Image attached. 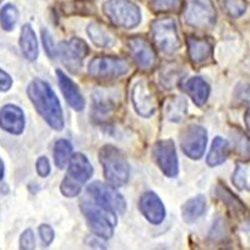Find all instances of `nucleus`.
<instances>
[{
	"mask_svg": "<svg viewBox=\"0 0 250 250\" xmlns=\"http://www.w3.org/2000/svg\"><path fill=\"white\" fill-rule=\"evenodd\" d=\"M131 102L135 112L143 117L149 118L158 109V98L152 83L147 79H138L131 88Z\"/></svg>",
	"mask_w": 250,
	"mask_h": 250,
	"instance_id": "nucleus-9",
	"label": "nucleus"
},
{
	"mask_svg": "<svg viewBox=\"0 0 250 250\" xmlns=\"http://www.w3.org/2000/svg\"><path fill=\"white\" fill-rule=\"evenodd\" d=\"M92 43L100 48H112L117 40L115 35L105 26L99 22H91L86 29Z\"/></svg>",
	"mask_w": 250,
	"mask_h": 250,
	"instance_id": "nucleus-22",
	"label": "nucleus"
},
{
	"mask_svg": "<svg viewBox=\"0 0 250 250\" xmlns=\"http://www.w3.org/2000/svg\"><path fill=\"white\" fill-rule=\"evenodd\" d=\"M35 168H36L37 174L40 177L45 178L49 176L51 172V165H50L49 159L46 156H40L36 161Z\"/></svg>",
	"mask_w": 250,
	"mask_h": 250,
	"instance_id": "nucleus-36",
	"label": "nucleus"
},
{
	"mask_svg": "<svg viewBox=\"0 0 250 250\" xmlns=\"http://www.w3.org/2000/svg\"><path fill=\"white\" fill-rule=\"evenodd\" d=\"M0 178H1V181H3L4 178V162L1 159L0 160Z\"/></svg>",
	"mask_w": 250,
	"mask_h": 250,
	"instance_id": "nucleus-39",
	"label": "nucleus"
},
{
	"mask_svg": "<svg viewBox=\"0 0 250 250\" xmlns=\"http://www.w3.org/2000/svg\"><path fill=\"white\" fill-rule=\"evenodd\" d=\"M115 188L116 187L108 183L94 181L87 186L86 193L100 205L116 214L123 215L126 212L127 204L122 194Z\"/></svg>",
	"mask_w": 250,
	"mask_h": 250,
	"instance_id": "nucleus-10",
	"label": "nucleus"
},
{
	"mask_svg": "<svg viewBox=\"0 0 250 250\" xmlns=\"http://www.w3.org/2000/svg\"><path fill=\"white\" fill-rule=\"evenodd\" d=\"M229 155V143L222 137H215L212 141L206 162L210 167H215L224 163Z\"/></svg>",
	"mask_w": 250,
	"mask_h": 250,
	"instance_id": "nucleus-26",
	"label": "nucleus"
},
{
	"mask_svg": "<svg viewBox=\"0 0 250 250\" xmlns=\"http://www.w3.org/2000/svg\"><path fill=\"white\" fill-rule=\"evenodd\" d=\"M38 233L41 238V241H42L43 244L46 246H49L53 242L55 237L53 228L49 224H41L38 227Z\"/></svg>",
	"mask_w": 250,
	"mask_h": 250,
	"instance_id": "nucleus-35",
	"label": "nucleus"
},
{
	"mask_svg": "<svg viewBox=\"0 0 250 250\" xmlns=\"http://www.w3.org/2000/svg\"><path fill=\"white\" fill-rule=\"evenodd\" d=\"M182 90L189 95L196 106L201 107L207 102L210 95V86L201 77L195 76L185 81L181 85Z\"/></svg>",
	"mask_w": 250,
	"mask_h": 250,
	"instance_id": "nucleus-20",
	"label": "nucleus"
},
{
	"mask_svg": "<svg viewBox=\"0 0 250 250\" xmlns=\"http://www.w3.org/2000/svg\"><path fill=\"white\" fill-rule=\"evenodd\" d=\"M41 37H42V43L46 54L50 58H54L57 55V48L54 45L52 35L47 29H42V31H41Z\"/></svg>",
	"mask_w": 250,
	"mask_h": 250,
	"instance_id": "nucleus-34",
	"label": "nucleus"
},
{
	"mask_svg": "<svg viewBox=\"0 0 250 250\" xmlns=\"http://www.w3.org/2000/svg\"><path fill=\"white\" fill-rule=\"evenodd\" d=\"M36 241L32 229L28 228L21 233L19 237V248L23 250H32L35 248Z\"/></svg>",
	"mask_w": 250,
	"mask_h": 250,
	"instance_id": "nucleus-33",
	"label": "nucleus"
},
{
	"mask_svg": "<svg viewBox=\"0 0 250 250\" xmlns=\"http://www.w3.org/2000/svg\"><path fill=\"white\" fill-rule=\"evenodd\" d=\"M98 160L102 166L106 182L114 187L126 184L130 176V165L124 153L112 144H105L99 149Z\"/></svg>",
	"mask_w": 250,
	"mask_h": 250,
	"instance_id": "nucleus-3",
	"label": "nucleus"
},
{
	"mask_svg": "<svg viewBox=\"0 0 250 250\" xmlns=\"http://www.w3.org/2000/svg\"><path fill=\"white\" fill-rule=\"evenodd\" d=\"M232 182L237 189L250 191V159L236 163Z\"/></svg>",
	"mask_w": 250,
	"mask_h": 250,
	"instance_id": "nucleus-29",
	"label": "nucleus"
},
{
	"mask_svg": "<svg viewBox=\"0 0 250 250\" xmlns=\"http://www.w3.org/2000/svg\"><path fill=\"white\" fill-rule=\"evenodd\" d=\"M151 35L155 46L163 54L173 55L181 47L177 26L172 18L156 19L151 25Z\"/></svg>",
	"mask_w": 250,
	"mask_h": 250,
	"instance_id": "nucleus-7",
	"label": "nucleus"
},
{
	"mask_svg": "<svg viewBox=\"0 0 250 250\" xmlns=\"http://www.w3.org/2000/svg\"><path fill=\"white\" fill-rule=\"evenodd\" d=\"M247 8L246 0H224L226 13L233 18H238L244 14Z\"/></svg>",
	"mask_w": 250,
	"mask_h": 250,
	"instance_id": "nucleus-31",
	"label": "nucleus"
},
{
	"mask_svg": "<svg viewBox=\"0 0 250 250\" xmlns=\"http://www.w3.org/2000/svg\"><path fill=\"white\" fill-rule=\"evenodd\" d=\"M19 46L27 60L35 61L38 58V42L31 25L25 24L22 26L19 36Z\"/></svg>",
	"mask_w": 250,
	"mask_h": 250,
	"instance_id": "nucleus-23",
	"label": "nucleus"
},
{
	"mask_svg": "<svg viewBox=\"0 0 250 250\" xmlns=\"http://www.w3.org/2000/svg\"><path fill=\"white\" fill-rule=\"evenodd\" d=\"M18 20V10L13 4H6L1 9V26L5 31H11Z\"/></svg>",
	"mask_w": 250,
	"mask_h": 250,
	"instance_id": "nucleus-30",
	"label": "nucleus"
},
{
	"mask_svg": "<svg viewBox=\"0 0 250 250\" xmlns=\"http://www.w3.org/2000/svg\"><path fill=\"white\" fill-rule=\"evenodd\" d=\"M126 45L138 69L144 72H150L155 68L157 62L156 52L146 39L140 36L130 37Z\"/></svg>",
	"mask_w": 250,
	"mask_h": 250,
	"instance_id": "nucleus-15",
	"label": "nucleus"
},
{
	"mask_svg": "<svg viewBox=\"0 0 250 250\" xmlns=\"http://www.w3.org/2000/svg\"><path fill=\"white\" fill-rule=\"evenodd\" d=\"M89 48L84 40L73 37L67 41H62L57 46L62 64L72 74H78L82 69L83 60L88 55Z\"/></svg>",
	"mask_w": 250,
	"mask_h": 250,
	"instance_id": "nucleus-11",
	"label": "nucleus"
},
{
	"mask_svg": "<svg viewBox=\"0 0 250 250\" xmlns=\"http://www.w3.org/2000/svg\"><path fill=\"white\" fill-rule=\"evenodd\" d=\"M216 195L217 197L235 214L240 216H244L245 213V207L242 202L230 191L227 189L223 184H219L216 187Z\"/></svg>",
	"mask_w": 250,
	"mask_h": 250,
	"instance_id": "nucleus-28",
	"label": "nucleus"
},
{
	"mask_svg": "<svg viewBox=\"0 0 250 250\" xmlns=\"http://www.w3.org/2000/svg\"><path fill=\"white\" fill-rule=\"evenodd\" d=\"M151 155L161 172L169 178L177 177L179 173V161L175 144L171 139H162L155 142Z\"/></svg>",
	"mask_w": 250,
	"mask_h": 250,
	"instance_id": "nucleus-13",
	"label": "nucleus"
},
{
	"mask_svg": "<svg viewBox=\"0 0 250 250\" xmlns=\"http://www.w3.org/2000/svg\"><path fill=\"white\" fill-rule=\"evenodd\" d=\"M26 94L36 112L52 129L61 131L64 128L60 101L46 81L38 77L32 79L27 85Z\"/></svg>",
	"mask_w": 250,
	"mask_h": 250,
	"instance_id": "nucleus-1",
	"label": "nucleus"
},
{
	"mask_svg": "<svg viewBox=\"0 0 250 250\" xmlns=\"http://www.w3.org/2000/svg\"><path fill=\"white\" fill-rule=\"evenodd\" d=\"M13 84L12 77L3 69L0 70V89L2 92H7Z\"/></svg>",
	"mask_w": 250,
	"mask_h": 250,
	"instance_id": "nucleus-37",
	"label": "nucleus"
},
{
	"mask_svg": "<svg viewBox=\"0 0 250 250\" xmlns=\"http://www.w3.org/2000/svg\"><path fill=\"white\" fill-rule=\"evenodd\" d=\"M80 210L92 232L99 238L110 239L117 225L116 213L94 201L86 194L79 203Z\"/></svg>",
	"mask_w": 250,
	"mask_h": 250,
	"instance_id": "nucleus-2",
	"label": "nucleus"
},
{
	"mask_svg": "<svg viewBox=\"0 0 250 250\" xmlns=\"http://www.w3.org/2000/svg\"><path fill=\"white\" fill-rule=\"evenodd\" d=\"M179 141L182 152L192 160H198L203 156L206 148V129L200 125L190 124L182 129Z\"/></svg>",
	"mask_w": 250,
	"mask_h": 250,
	"instance_id": "nucleus-14",
	"label": "nucleus"
},
{
	"mask_svg": "<svg viewBox=\"0 0 250 250\" xmlns=\"http://www.w3.org/2000/svg\"><path fill=\"white\" fill-rule=\"evenodd\" d=\"M25 114L23 110L14 104H6L0 111L1 129L12 135H20L25 129Z\"/></svg>",
	"mask_w": 250,
	"mask_h": 250,
	"instance_id": "nucleus-17",
	"label": "nucleus"
},
{
	"mask_svg": "<svg viewBox=\"0 0 250 250\" xmlns=\"http://www.w3.org/2000/svg\"><path fill=\"white\" fill-rule=\"evenodd\" d=\"M73 155V146L67 139H58L53 146V160L58 169H63Z\"/></svg>",
	"mask_w": 250,
	"mask_h": 250,
	"instance_id": "nucleus-27",
	"label": "nucleus"
},
{
	"mask_svg": "<svg viewBox=\"0 0 250 250\" xmlns=\"http://www.w3.org/2000/svg\"><path fill=\"white\" fill-rule=\"evenodd\" d=\"M244 121H245V124H246V127L247 129L249 130L250 132V107H248L247 111L245 112V115H244Z\"/></svg>",
	"mask_w": 250,
	"mask_h": 250,
	"instance_id": "nucleus-38",
	"label": "nucleus"
},
{
	"mask_svg": "<svg viewBox=\"0 0 250 250\" xmlns=\"http://www.w3.org/2000/svg\"><path fill=\"white\" fill-rule=\"evenodd\" d=\"M56 76L62 95L69 104V106L75 111L81 112L85 107V99L76 83L60 69L56 70Z\"/></svg>",
	"mask_w": 250,
	"mask_h": 250,
	"instance_id": "nucleus-18",
	"label": "nucleus"
},
{
	"mask_svg": "<svg viewBox=\"0 0 250 250\" xmlns=\"http://www.w3.org/2000/svg\"><path fill=\"white\" fill-rule=\"evenodd\" d=\"M187 50L189 60L195 67L204 66L212 59L213 45L208 39L189 37L187 39Z\"/></svg>",
	"mask_w": 250,
	"mask_h": 250,
	"instance_id": "nucleus-19",
	"label": "nucleus"
},
{
	"mask_svg": "<svg viewBox=\"0 0 250 250\" xmlns=\"http://www.w3.org/2000/svg\"><path fill=\"white\" fill-rule=\"evenodd\" d=\"M103 12L113 25L124 29L138 26L141 20L138 6L130 0H107L103 4Z\"/></svg>",
	"mask_w": 250,
	"mask_h": 250,
	"instance_id": "nucleus-6",
	"label": "nucleus"
},
{
	"mask_svg": "<svg viewBox=\"0 0 250 250\" xmlns=\"http://www.w3.org/2000/svg\"><path fill=\"white\" fill-rule=\"evenodd\" d=\"M93 175V167L89 159L80 152L73 153L69 162L67 173L60 184V192L67 198L78 196L82 187Z\"/></svg>",
	"mask_w": 250,
	"mask_h": 250,
	"instance_id": "nucleus-4",
	"label": "nucleus"
},
{
	"mask_svg": "<svg viewBox=\"0 0 250 250\" xmlns=\"http://www.w3.org/2000/svg\"><path fill=\"white\" fill-rule=\"evenodd\" d=\"M188 113V105L186 99L181 95H171L164 100L163 116L173 123L182 122Z\"/></svg>",
	"mask_w": 250,
	"mask_h": 250,
	"instance_id": "nucleus-21",
	"label": "nucleus"
},
{
	"mask_svg": "<svg viewBox=\"0 0 250 250\" xmlns=\"http://www.w3.org/2000/svg\"><path fill=\"white\" fill-rule=\"evenodd\" d=\"M182 0H152L151 8L158 13L174 12L179 9Z\"/></svg>",
	"mask_w": 250,
	"mask_h": 250,
	"instance_id": "nucleus-32",
	"label": "nucleus"
},
{
	"mask_svg": "<svg viewBox=\"0 0 250 250\" xmlns=\"http://www.w3.org/2000/svg\"><path fill=\"white\" fill-rule=\"evenodd\" d=\"M206 208V199L203 195H197L187 200L181 207V216L186 223H192L201 217Z\"/></svg>",
	"mask_w": 250,
	"mask_h": 250,
	"instance_id": "nucleus-25",
	"label": "nucleus"
},
{
	"mask_svg": "<svg viewBox=\"0 0 250 250\" xmlns=\"http://www.w3.org/2000/svg\"><path fill=\"white\" fill-rule=\"evenodd\" d=\"M184 74L185 70L179 64H166L159 70L158 80L163 88L170 90L178 84Z\"/></svg>",
	"mask_w": 250,
	"mask_h": 250,
	"instance_id": "nucleus-24",
	"label": "nucleus"
},
{
	"mask_svg": "<svg viewBox=\"0 0 250 250\" xmlns=\"http://www.w3.org/2000/svg\"><path fill=\"white\" fill-rule=\"evenodd\" d=\"M216 9L212 0H190L184 19L187 25L196 29H209L216 22Z\"/></svg>",
	"mask_w": 250,
	"mask_h": 250,
	"instance_id": "nucleus-12",
	"label": "nucleus"
},
{
	"mask_svg": "<svg viewBox=\"0 0 250 250\" xmlns=\"http://www.w3.org/2000/svg\"><path fill=\"white\" fill-rule=\"evenodd\" d=\"M91 117L99 124H107L121 105V93L113 88L100 87L91 94Z\"/></svg>",
	"mask_w": 250,
	"mask_h": 250,
	"instance_id": "nucleus-5",
	"label": "nucleus"
},
{
	"mask_svg": "<svg viewBox=\"0 0 250 250\" xmlns=\"http://www.w3.org/2000/svg\"><path fill=\"white\" fill-rule=\"evenodd\" d=\"M87 71L96 80H114L127 75L130 64L127 60L117 56H96L89 62Z\"/></svg>",
	"mask_w": 250,
	"mask_h": 250,
	"instance_id": "nucleus-8",
	"label": "nucleus"
},
{
	"mask_svg": "<svg viewBox=\"0 0 250 250\" xmlns=\"http://www.w3.org/2000/svg\"><path fill=\"white\" fill-rule=\"evenodd\" d=\"M138 208L144 218L153 225H159L165 219V206L153 191H146L140 196Z\"/></svg>",
	"mask_w": 250,
	"mask_h": 250,
	"instance_id": "nucleus-16",
	"label": "nucleus"
}]
</instances>
